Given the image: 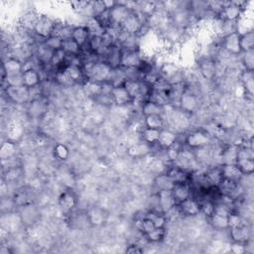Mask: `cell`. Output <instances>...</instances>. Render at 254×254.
<instances>
[{
  "label": "cell",
  "mask_w": 254,
  "mask_h": 254,
  "mask_svg": "<svg viewBox=\"0 0 254 254\" xmlns=\"http://www.w3.org/2000/svg\"><path fill=\"white\" fill-rule=\"evenodd\" d=\"M82 67H83L86 79L97 81L100 83L109 81L112 74V70H113V68L103 60L84 63Z\"/></svg>",
  "instance_id": "cell-1"
},
{
  "label": "cell",
  "mask_w": 254,
  "mask_h": 254,
  "mask_svg": "<svg viewBox=\"0 0 254 254\" xmlns=\"http://www.w3.org/2000/svg\"><path fill=\"white\" fill-rule=\"evenodd\" d=\"M213 137L203 127H195L186 132L184 138V146L194 151L203 147L210 146L212 144Z\"/></svg>",
  "instance_id": "cell-2"
},
{
  "label": "cell",
  "mask_w": 254,
  "mask_h": 254,
  "mask_svg": "<svg viewBox=\"0 0 254 254\" xmlns=\"http://www.w3.org/2000/svg\"><path fill=\"white\" fill-rule=\"evenodd\" d=\"M50 109V101L46 96H42L31 100L25 105V111L29 120L34 122H39L42 120L44 115Z\"/></svg>",
  "instance_id": "cell-3"
},
{
  "label": "cell",
  "mask_w": 254,
  "mask_h": 254,
  "mask_svg": "<svg viewBox=\"0 0 254 254\" xmlns=\"http://www.w3.org/2000/svg\"><path fill=\"white\" fill-rule=\"evenodd\" d=\"M78 201V195L73 189H64L58 195L57 205L63 214L68 215L76 209Z\"/></svg>",
  "instance_id": "cell-4"
},
{
  "label": "cell",
  "mask_w": 254,
  "mask_h": 254,
  "mask_svg": "<svg viewBox=\"0 0 254 254\" xmlns=\"http://www.w3.org/2000/svg\"><path fill=\"white\" fill-rule=\"evenodd\" d=\"M55 23H56V18H53L48 14L41 13V15L39 16L34 26L33 35L39 42L45 41L46 39L52 36Z\"/></svg>",
  "instance_id": "cell-5"
},
{
  "label": "cell",
  "mask_w": 254,
  "mask_h": 254,
  "mask_svg": "<svg viewBox=\"0 0 254 254\" xmlns=\"http://www.w3.org/2000/svg\"><path fill=\"white\" fill-rule=\"evenodd\" d=\"M3 93L6 99L16 106H25L31 100L30 89L25 85L4 87Z\"/></svg>",
  "instance_id": "cell-6"
},
{
  "label": "cell",
  "mask_w": 254,
  "mask_h": 254,
  "mask_svg": "<svg viewBox=\"0 0 254 254\" xmlns=\"http://www.w3.org/2000/svg\"><path fill=\"white\" fill-rule=\"evenodd\" d=\"M196 70L203 80L215 81L217 61L207 56H200L196 60Z\"/></svg>",
  "instance_id": "cell-7"
},
{
  "label": "cell",
  "mask_w": 254,
  "mask_h": 254,
  "mask_svg": "<svg viewBox=\"0 0 254 254\" xmlns=\"http://www.w3.org/2000/svg\"><path fill=\"white\" fill-rule=\"evenodd\" d=\"M147 24V18L138 11H131L122 23L121 30L130 34L139 36L144 26Z\"/></svg>",
  "instance_id": "cell-8"
},
{
  "label": "cell",
  "mask_w": 254,
  "mask_h": 254,
  "mask_svg": "<svg viewBox=\"0 0 254 254\" xmlns=\"http://www.w3.org/2000/svg\"><path fill=\"white\" fill-rule=\"evenodd\" d=\"M1 228L6 230L10 235L17 234L26 228L18 209L2 213Z\"/></svg>",
  "instance_id": "cell-9"
},
{
  "label": "cell",
  "mask_w": 254,
  "mask_h": 254,
  "mask_svg": "<svg viewBox=\"0 0 254 254\" xmlns=\"http://www.w3.org/2000/svg\"><path fill=\"white\" fill-rule=\"evenodd\" d=\"M175 166L186 170L188 172H194L197 170H201L202 168L199 166L198 162L196 161V158L194 156V152L185 146L182 147L179 156L176 160V162L174 163Z\"/></svg>",
  "instance_id": "cell-10"
},
{
  "label": "cell",
  "mask_w": 254,
  "mask_h": 254,
  "mask_svg": "<svg viewBox=\"0 0 254 254\" xmlns=\"http://www.w3.org/2000/svg\"><path fill=\"white\" fill-rule=\"evenodd\" d=\"M17 209L26 228L36 225L41 219V209L35 201L24 204Z\"/></svg>",
  "instance_id": "cell-11"
},
{
  "label": "cell",
  "mask_w": 254,
  "mask_h": 254,
  "mask_svg": "<svg viewBox=\"0 0 254 254\" xmlns=\"http://www.w3.org/2000/svg\"><path fill=\"white\" fill-rule=\"evenodd\" d=\"M145 57L140 49L138 50H130V51H122L120 67L124 69L135 68L139 69L141 64H143Z\"/></svg>",
  "instance_id": "cell-12"
},
{
  "label": "cell",
  "mask_w": 254,
  "mask_h": 254,
  "mask_svg": "<svg viewBox=\"0 0 254 254\" xmlns=\"http://www.w3.org/2000/svg\"><path fill=\"white\" fill-rule=\"evenodd\" d=\"M152 154L153 146L142 140L128 146L126 149V157L134 161L143 160Z\"/></svg>",
  "instance_id": "cell-13"
},
{
  "label": "cell",
  "mask_w": 254,
  "mask_h": 254,
  "mask_svg": "<svg viewBox=\"0 0 254 254\" xmlns=\"http://www.w3.org/2000/svg\"><path fill=\"white\" fill-rule=\"evenodd\" d=\"M221 49L232 57H239L241 55L240 35L236 32L230 33L220 39Z\"/></svg>",
  "instance_id": "cell-14"
},
{
  "label": "cell",
  "mask_w": 254,
  "mask_h": 254,
  "mask_svg": "<svg viewBox=\"0 0 254 254\" xmlns=\"http://www.w3.org/2000/svg\"><path fill=\"white\" fill-rule=\"evenodd\" d=\"M183 217L193 218L200 214V202L194 196H190L177 203Z\"/></svg>",
  "instance_id": "cell-15"
},
{
  "label": "cell",
  "mask_w": 254,
  "mask_h": 254,
  "mask_svg": "<svg viewBox=\"0 0 254 254\" xmlns=\"http://www.w3.org/2000/svg\"><path fill=\"white\" fill-rule=\"evenodd\" d=\"M228 238L231 242L246 243L253 238L251 223H244L240 226L228 229Z\"/></svg>",
  "instance_id": "cell-16"
},
{
  "label": "cell",
  "mask_w": 254,
  "mask_h": 254,
  "mask_svg": "<svg viewBox=\"0 0 254 254\" xmlns=\"http://www.w3.org/2000/svg\"><path fill=\"white\" fill-rule=\"evenodd\" d=\"M130 12L123 1H117V4L108 10L109 27H120Z\"/></svg>",
  "instance_id": "cell-17"
},
{
  "label": "cell",
  "mask_w": 254,
  "mask_h": 254,
  "mask_svg": "<svg viewBox=\"0 0 254 254\" xmlns=\"http://www.w3.org/2000/svg\"><path fill=\"white\" fill-rule=\"evenodd\" d=\"M54 51L50 49L44 41L37 43L34 52V59L40 66V69L50 66Z\"/></svg>",
  "instance_id": "cell-18"
},
{
  "label": "cell",
  "mask_w": 254,
  "mask_h": 254,
  "mask_svg": "<svg viewBox=\"0 0 254 254\" xmlns=\"http://www.w3.org/2000/svg\"><path fill=\"white\" fill-rule=\"evenodd\" d=\"M24 70V63L20 60L8 56L2 61V79L6 76L22 73Z\"/></svg>",
  "instance_id": "cell-19"
},
{
  "label": "cell",
  "mask_w": 254,
  "mask_h": 254,
  "mask_svg": "<svg viewBox=\"0 0 254 254\" xmlns=\"http://www.w3.org/2000/svg\"><path fill=\"white\" fill-rule=\"evenodd\" d=\"M24 85L28 88H33L42 84L44 75L39 67H28L22 72Z\"/></svg>",
  "instance_id": "cell-20"
},
{
  "label": "cell",
  "mask_w": 254,
  "mask_h": 254,
  "mask_svg": "<svg viewBox=\"0 0 254 254\" xmlns=\"http://www.w3.org/2000/svg\"><path fill=\"white\" fill-rule=\"evenodd\" d=\"M21 157L19 144L10 140L5 139L0 147V158L1 161L15 160Z\"/></svg>",
  "instance_id": "cell-21"
},
{
  "label": "cell",
  "mask_w": 254,
  "mask_h": 254,
  "mask_svg": "<svg viewBox=\"0 0 254 254\" xmlns=\"http://www.w3.org/2000/svg\"><path fill=\"white\" fill-rule=\"evenodd\" d=\"M25 178V171L22 165H15L6 169H2V181L10 185H17Z\"/></svg>",
  "instance_id": "cell-22"
},
{
  "label": "cell",
  "mask_w": 254,
  "mask_h": 254,
  "mask_svg": "<svg viewBox=\"0 0 254 254\" xmlns=\"http://www.w3.org/2000/svg\"><path fill=\"white\" fill-rule=\"evenodd\" d=\"M238 81L244 89V98L252 99L254 92V75L253 71L241 69L238 74ZM243 98V99H244Z\"/></svg>",
  "instance_id": "cell-23"
},
{
  "label": "cell",
  "mask_w": 254,
  "mask_h": 254,
  "mask_svg": "<svg viewBox=\"0 0 254 254\" xmlns=\"http://www.w3.org/2000/svg\"><path fill=\"white\" fill-rule=\"evenodd\" d=\"M111 96L114 106H128L133 102V98L123 84L115 85L111 91Z\"/></svg>",
  "instance_id": "cell-24"
},
{
  "label": "cell",
  "mask_w": 254,
  "mask_h": 254,
  "mask_svg": "<svg viewBox=\"0 0 254 254\" xmlns=\"http://www.w3.org/2000/svg\"><path fill=\"white\" fill-rule=\"evenodd\" d=\"M242 12H243L242 9L239 8L237 5H235L232 1H226L218 17L223 21L236 22L240 18Z\"/></svg>",
  "instance_id": "cell-25"
},
{
  "label": "cell",
  "mask_w": 254,
  "mask_h": 254,
  "mask_svg": "<svg viewBox=\"0 0 254 254\" xmlns=\"http://www.w3.org/2000/svg\"><path fill=\"white\" fill-rule=\"evenodd\" d=\"M179 140V134L170 129V128H164L162 130H160V135H159V140L157 145L162 149H168L171 146L175 145Z\"/></svg>",
  "instance_id": "cell-26"
},
{
  "label": "cell",
  "mask_w": 254,
  "mask_h": 254,
  "mask_svg": "<svg viewBox=\"0 0 254 254\" xmlns=\"http://www.w3.org/2000/svg\"><path fill=\"white\" fill-rule=\"evenodd\" d=\"M174 185V181L166 172L154 177L151 189L154 190L153 192H157L160 190H172Z\"/></svg>",
  "instance_id": "cell-27"
},
{
  "label": "cell",
  "mask_w": 254,
  "mask_h": 254,
  "mask_svg": "<svg viewBox=\"0 0 254 254\" xmlns=\"http://www.w3.org/2000/svg\"><path fill=\"white\" fill-rule=\"evenodd\" d=\"M121 56L122 49L118 45H113L107 49L104 57L101 60L106 62L112 68H118L120 67Z\"/></svg>",
  "instance_id": "cell-28"
},
{
  "label": "cell",
  "mask_w": 254,
  "mask_h": 254,
  "mask_svg": "<svg viewBox=\"0 0 254 254\" xmlns=\"http://www.w3.org/2000/svg\"><path fill=\"white\" fill-rule=\"evenodd\" d=\"M52 155L55 161L63 164L68 161L71 152L69 147L64 142H56L52 147Z\"/></svg>",
  "instance_id": "cell-29"
},
{
  "label": "cell",
  "mask_w": 254,
  "mask_h": 254,
  "mask_svg": "<svg viewBox=\"0 0 254 254\" xmlns=\"http://www.w3.org/2000/svg\"><path fill=\"white\" fill-rule=\"evenodd\" d=\"M86 215L88 223L91 226H101L106 222L107 219V214L105 213L104 209L95 205L86 211Z\"/></svg>",
  "instance_id": "cell-30"
},
{
  "label": "cell",
  "mask_w": 254,
  "mask_h": 254,
  "mask_svg": "<svg viewBox=\"0 0 254 254\" xmlns=\"http://www.w3.org/2000/svg\"><path fill=\"white\" fill-rule=\"evenodd\" d=\"M157 195H158V201H159V208L164 213L168 212L177 204V201L171 190L157 191Z\"/></svg>",
  "instance_id": "cell-31"
},
{
  "label": "cell",
  "mask_w": 254,
  "mask_h": 254,
  "mask_svg": "<svg viewBox=\"0 0 254 254\" xmlns=\"http://www.w3.org/2000/svg\"><path fill=\"white\" fill-rule=\"evenodd\" d=\"M228 214L219 212H213L208 218L207 222L214 231H225L228 230Z\"/></svg>",
  "instance_id": "cell-32"
},
{
  "label": "cell",
  "mask_w": 254,
  "mask_h": 254,
  "mask_svg": "<svg viewBox=\"0 0 254 254\" xmlns=\"http://www.w3.org/2000/svg\"><path fill=\"white\" fill-rule=\"evenodd\" d=\"M64 71L75 85H81L86 80L83 67L80 65L67 64L64 67Z\"/></svg>",
  "instance_id": "cell-33"
},
{
  "label": "cell",
  "mask_w": 254,
  "mask_h": 254,
  "mask_svg": "<svg viewBox=\"0 0 254 254\" xmlns=\"http://www.w3.org/2000/svg\"><path fill=\"white\" fill-rule=\"evenodd\" d=\"M80 86L85 98L94 100L98 95L102 93V83L97 81L86 79Z\"/></svg>",
  "instance_id": "cell-34"
},
{
  "label": "cell",
  "mask_w": 254,
  "mask_h": 254,
  "mask_svg": "<svg viewBox=\"0 0 254 254\" xmlns=\"http://www.w3.org/2000/svg\"><path fill=\"white\" fill-rule=\"evenodd\" d=\"M171 191H172L177 203L192 195V189H191V186L190 183L175 184Z\"/></svg>",
  "instance_id": "cell-35"
},
{
  "label": "cell",
  "mask_w": 254,
  "mask_h": 254,
  "mask_svg": "<svg viewBox=\"0 0 254 254\" xmlns=\"http://www.w3.org/2000/svg\"><path fill=\"white\" fill-rule=\"evenodd\" d=\"M167 174L172 178L175 184L178 183H190V172L183 170L174 164H171L167 170Z\"/></svg>",
  "instance_id": "cell-36"
},
{
  "label": "cell",
  "mask_w": 254,
  "mask_h": 254,
  "mask_svg": "<svg viewBox=\"0 0 254 254\" xmlns=\"http://www.w3.org/2000/svg\"><path fill=\"white\" fill-rule=\"evenodd\" d=\"M124 87L129 92L133 100L145 101L142 96V81L141 79H126L123 82Z\"/></svg>",
  "instance_id": "cell-37"
},
{
  "label": "cell",
  "mask_w": 254,
  "mask_h": 254,
  "mask_svg": "<svg viewBox=\"0 0 254 254\" xmlns=\"http://www.w3.org/2000/svg\"><path fill=\"white\" fill-rule=\"evenodd\" d=\"M89 38H90V34L85 25L83 24L77 25L73 28L71 39L75 41L79 45V47H81L82 49L86 48Z\"/></svg>",
  "instance_id": "cell-38"
},
{
  "label": "cell",
  "mask_w": 254,
  "mask_h": 254,
  "mask_svg": "<svg viewBox=\"0 0 254 254\" xmlns=\"http://www.w3.org/2000/svg\"><path fill=\"white\" fill-rule=\"evenodd\" d=\"M219 166L222 174V179L239 182L243 177V174L241 173L239 168L236 166V164H222Z\"/></svg>",
  "instance_id": "cell-39"
},
{
  "label": "cell",
  "mask_w": 254,
  "mask_h": 254,
  "mask_svg": "<svg viewBox=\"0 0 254 254\" xmlns=\"http://www.w3.org/2000/svg\"><path fill=\"white\" fill-rule=\"evenodd\" d=\"M239 186V182L227 180V179H222L221 182L218 184L216 187L218 192L222 196H228L233 199V195ZM234 200V199H233Z\"/></svg>",
  "instance_id": "cell-40"
},
{
  "label": "cell",
  "mask_w": 254,
  "mask_h": 254,
  "mask_svg": "<svg viewBox=\"0 0 254 254\" xmlns=\"http://www.w3.org/2000/svg\"><path fill=\"white\" fill-rule=\"evenodd\" d=\"M165 113V107H162L151 100L147 99L142 102L140 107V115L142 117L148 116V115H163Z\"/></svg>",
  "instance_id": "cell-41"
},
{
  "label": "cell",
  "mask_w": 254,
  "mask_h": 254,
  "mask_svg": "<svg viewBox=\"0 0 254 254\" xmlns=\"http://www.w3.org/2000/svg\"><path fill=\"white\" fill-rule=\"evenodd\" d=\"M204 177L211 187H217L222 180V174L219 165L210 166L203 170Z\"/></svg>",
  "instance_id": "cell-42"
},
{
  "label": "cell",
  "mask_w": 254,
  "mask_h": 254,
  "mask_svg": "<svg viewBox=\"0 0 254 254\" xmlns=\"http://www.w3.org/2000/svg\"><path fill=\"white\" fill-rule=\"evenodd\" d=\"M142 123L145 127L162 130L166 128V120L163 115H148L142 117Z\"/></svg>",
  "instance_id": "cell-43"
},
{
  "label": "cell",
  "mask_w": 254,
  "mask_h": 254,
  "mask_svg": "<svg viewBox=\"0 0 254 254\" xmlns=\"http://www.w3.org/2000/svg\"><path fill=\"white\" fill-rule=\"evenodd\" d=\"M139 134H140V138H141L142 141H144V142L154 146V145H156L158 143L159 135H160V130L148 128V127H145L143 125V127L139 131Z\"/></svg>",
  "instance_id": "cell-44"
},
{
  "label": "cell",
  "mask_w": 254,
  "mask_h": 254,
  "mask_svg": "<svg viewBox=\"0 0 254 254\" xmlns=\"http://www.w3.org/2000/svg\"><path fill=\"white\" fill-rule=\"evenodd\" d=\"M83 25L86 26L90 36H100L101 37L106 31V29L100 24V22L95 17L85 20L83 22Z\"/></svg>",
  "instance_id": "cell-45"
},
{
  "label": "cell",
  "mask_w": 254,
  "mask_h": 254,
  "mask_svg": "<svg viewBox=\"0 0 254 254\" xmlns=\"http://www.w3.org/2000/svg\"><path fill=\"white\" fill-rule=\"evenodd\" d=\"M168 235V229L166 228H155L150 233L144 235L149 244H157L166 240Z\"/></svg>",
  "instance_id": "cell-46"
},
{
  "label": "cell",
  "mask_w": 254,
  "mask_h": 254,
  "mask_svg": "<svg viewBox=\"0 0 254 254\" xmlns=\"http://www.w3.org/2000/svg\"><path fill=\"white\" fill-rule=\"evenodd\" d=\"M62 49L67 56H80L83 51V49L71 38L63 41Z\"/></svg>",
  "instance_id": "cell-47"
},
{
  "label": "cell",
  "mask_w": 254,
  "mask_h": 254,
  "mask_svg": "<svg viewBox=\"0 0 254 254\" xmlns=\"http://www.w3.org/2000/svg\"><path fill=\"white\" fill-rule=\"evenodd\" d=\"M239 62L242 69L253 71L254 69V50L241 53L239 56Z\"/></svg>",
  "instance_id": "cell-48"
},
{
  "label": "cell",
  "mask_w": 254,
  "mask_h": 254,
  "mask_svg": "<svg viewBox=\"0 0 254 254\" xmlns=\"http://www.w3.org/2000/svg\"><path fill=\"white\" fill-rule=\"evenodd\" d=\"M241 52L254 50V30L240 35Z\"/></svg>",
  "instance_id": "cell-49"
},
{
  "label": "cell",
  "mask_w": 254,
  "mask_h": 254,
  "mask_svg": "<svg viewBox=\"0 0 254 254\" xmlns=\"http://www.w3.org/2000/svg\"><path fill=\"white\" fill-rule=\"evenodd\" d=\"M235 164L243 175H253L254 159H237Z\"/></svg>",
  "instance_id": "cell-50"
},
{
  "label": "cell",
  "mask_w": 254,
  "mask_h": 254,
  "mask_svg": "<svg viewBox=\"0 0 254 254\" xmlns=\"http://www.w3.org/2000/svg\"><path fill=\"white\" fill-rule=\"evenodd\" d=\"M227 219H228V229L240 226L244 223H247V221L242 217V215L236 210H232L228 214Z\"/></svg>",
  "instance_id": "cell-51"
},
{
  "label": "cell",
  "mask_w": 254,
  "mask_h": 254,
  "mask_svg": "<svg viewBox=\"0 0 254 254\" xmlns=\"http://www.w3.org/2000/svg\"><path fill=\"white\" fill-rule=\"evenodd\" d=\"M2 85H3V88L7 87V86H22V85H24L22 73L6 76L5 78L2 79Z\"/></svg>",
  "instance_id": "cell-52"
},
{
  "label": "cell",
  "mask_w": 254,
  "mask_h": 254,
  "mask_svg": "<svg viewBox=\"0 0 254 254\" xmlns=\"http://www.w3.org/2000/svg\"><path fill=\"white\" fill-rule=\"evenodd\" d=\"M44 43L50 48L52 49L53 51H56V50H59V49H62V46H63V40L57 36H51L49 37L48 39H46L44 41Z\"/></svg>",
  "instance_id": "cell-53"
},
{
  "label": "cell",
  "mask_w": 254,
  "mask_h": 254,
  "mask_svg": "<svg viewBox=\"0 0 254 254\" xmlns=\"http://www.w3.org/2000/svg\"><path fill=\"white\" fill-rule=\"evenodd\" d=\"M237 159H254L253 148L250 147H238Z\"/></svg>",
  "instance_id": "cell-54"
},
{
  "label": "cell",
  "mask_w": 254,
  "mask_h": 254,
  "mask_svg": "<svg viewBox=\"0 0 254 254\" xmlns=\"http://www.w3.org/2000/svg\"><path fill=\"white\" fill-rule=\"evenodd\" d=\"M144 251H145L144 246H142L141 244H139L135 241L128 244L125 248V252L130 253V254H140V253H143Z\"/></svg>",
  "instance_id": "cell-55"
},
{
  "label": "cell",
  "mask_w": 254,
  "mask_h": 254,
  "mask_svg": "<svg viewBox=\"0 0 254 254\" xmlns=\"http://www.w3.org/2000/svg\"><path fill=\"white\" fill-rule=\"evenodd\" d=\"M92 7H93V14L94 17H98L99 15L103 14L104 12L108 11L104 5L103 0L101 1H92Z\"/></svg>",
  "instance_id": "cell-56"
},
{
  "label": "cell",
  "mask_w": 254,
  "mask_h": 254,
  "mask_svg": "<svg viewBox=\"0 0 254 254\" xmlns=\"http://www.w3.org/2000/svg\"><path fill=\"white\" fill-rule=\"evenodd\" d=\"M103 2L107 10L112 9L117 4V1H114V0H103Z\"/></svg>",
  "instance_id": "cell-57"
}]
</instances>
